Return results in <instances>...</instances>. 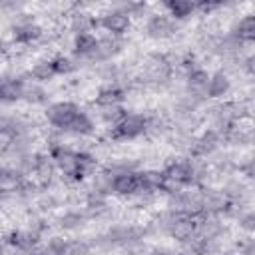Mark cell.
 <instances>
[{
	"label": "cell",
	"mask_w": 255,
	"mask_h": 255,
	"mask_svg": "<svg viewBox=\"0 0 255 255\" xmlns=\"http://www.w3.org/2000/svg\"><path fill=\"white\" fill-rule=\"evenodd\" d=\"M48 124L64 133L72 135H92L96 131L94 120L74 102H54L46 108Z\"/></svg>",
	"instance_id": "6da1fadb"
},
{
	"label": "cell",
	"mask_w": 255,
	"mask_h": 255,
	"mask_svg": "<svg viewBox=\"0 0 255 255\" xmlns=\"http://www.w3.org/2000/svg\"><path fill=\"white\" fill-rule=\"evenodd\" d=\"M48 155L52 157L56 169L62 173V177L70 183H80L92 171L96 169L98 161L88 151H74L70 147H64L62 143H52L48 149Z\"/></svg>",
	"instance_id": "7a4b0ae2"
},
{
	"label": "cell",
	"mask_w": 255,
	"mask_h": 255,
	"mask_svg": "<svg viewBox=\"0 0 255 255\" xmlns=\"http://www.w3.org/2000/svg\"><path fill=\"white\" fill-rule=\"evenodd\" d=\"M151 128V120L143 114H126L120 122H116L108 135L110 139L114 141H131V139H137L141 137L143 133H147V129Z\"/></svg>",
	"instance_id": "3957f363"
},
{
	"label": "cell",
	"mask_w": 255,
	"mask_h": 255,
	"mask_svg": "<svg viewBox=\"0 0 255 255\" xmlns=\"http://www.w3.org/2000/svg\"><path fill=\"white\" fill-rule=\"evenodd\" d=\"M106 179H108V191H112L114 195L135 197L137 193H141L139 173L135 169H124V171H118Z\"/></svg>",
	"instance_id": "277c9868"
},
{
	"label": "cell",
	"mask_w": 255,
	"mask_h": 255,
	"mask_svg": "<svg viewBox=\"0 0 255 255\" xmlns=\"http://www.w3.org/2000/svg\"><path fill=\"white\" fill-rule=\"evenodd\" d=\"M129 26H131V18L122 8H112V10L96 16V28H102L104 32H108V36L122 38L129 30Z\"/></svg>",
	"instance_id": "5b68a950"
},
{
	"label": "cell",
	"mask_w": 255,
	"mask_h": 255,
	"mask_svg": "<svg viewBox=\"0 0 255 255\" xmlns=\"http://www.w3.org/2000/svg\"><path fill=\"white\" fill-rule=\"evenodd\" d=\"M161 175H163V179H167V181L185 189V187L195 183L197 171H195V165L189 159H173L161 169Z\"/></svg>",
	"instance_id": "8992f818"
},
{
	"label": "cell",
	"mask_w": 255,
	"mask_h": 255,
	"mask_svg": "<svg viewBox=\"0 0 255 255\" xmlns=\"http://www.w3.org/2000/svg\"><path fill=\"white\" fill-rule=\"evenodd\" d=\"M177 30V22H173L165 12L161 14H151L145 22V34L153 40H165L171 38Z\"/></svg>",
	"instance_id": "52a82bcc"
},
{
	"label": "cell",
	"mask_w": 255,
	"mask_h": 255,
	"mask_svg": "<svg viewBox=\"0 0 255 255\" xmlns=\"http://www.w3.org/2000/svg\"><path fill=\"white\" fill-rule=\"evenodd\" d=\"M26 82L20 76H0V104H16L24 100Z\"/></svg>",
	"instance_id": "ba28073f"
},
{
	"label": "cell",
	"mask_w": 255,
	"mask_h": 255,
	"mask_svg": "<svg viewBox=\"0 0 255 255\" xmlns=\"http://www.w3.org/2000/svg\"><path fill=\"white\" fill-rule=\"evenodd\" d=\"M145 76L153 84H159V82L169 80V76H171V62L167 60V56H163V54H151L147 58V62H145Z\"/></svg>",
	"instance_id": "9c48e42d"
},
{
	"label": "cell",
	"mask_w": 255,
	"mask_h": 255,
	"mask_svg": "<svg viewBox=\"0 0 255 255\" xmlns=\"http://www.w3.org/2000/svg\"><path fill=\"white\" fill-rule=\"evenodd\" d=\"M72 52H74L76 58L92 62L96 52H98V36L94 32H78V34H74Z\"/></svg>",
	"instance_id": "30bf717a"
},
{
	"label": "cell",
	"mask_w": 255,
	"mask_h": 255,
	"mask_svg": "<svg viewBox=\"0 0 255 255\" xmlns=\"http://www.w3.org/2000/svg\"><path fill=\"white\" fill-rule=\"evenodd\" d=\"M221 139H223V135H221L217 129L209 128V129H205V131L193 141V149H191V153H193L195 157H205V155L213 153V151L219 147Z\"/></svg>",
	"instance_id": "8fae6325"
},
{
	"label": "cell",
	"mask_w": 255,
	"mask_h": 255,
	"mask_svg": "<svg viewBox=\"0 0 255 255\" xmlns=\"http://www.w3.org/2000/svg\"><path fill=\"white\" fill-rule=\"evenodd\" d=\"M6 243L26 255H30L36 247H38V233L34 231H24V229H16V231H10L6 235Z\"/></svg>",
	"instance_id": "7c38bea8"
},
{
	"label": "cell",
	"mask_w": 255,
	"mask_h": 255,
	"mask_svg": "<svg viewBox=\"0 0 255 255\" xmlns=\"http://www.w3.org/2000/svg\"><path fill=\"white\" fill-rule=\"evenodd\" d=\"M126 100V92L116 86V84H110V86H104L98 90L96 98H94V104L104 110V108H116V106H122V102Z\"/></svg>",
	"instance_id": "4fadbf2b"
},
{
	"label": "cell",
	"mask_w": 255,
	"mask_h": 255,
	"mask_svg": "<svg viewBox=\"0 0 255 255\" xmlns=\"http://www.w3.org/2000/svg\"><path fill=\"white\" fill-rule=\"evenodd\" d=\"M42 34H44L42 26H38L36 22H20L12 30V38L20 46H30V44L38 42L42 38Z\"/></svg>",
	"instance_id": "5bb4252c"
},
{
	"label": "cell",
	"mask_w": 255,
	"mask_h": 255,
	"mask_svg": "<svg viewBox=\"0 0 255 255\" xmlns=\"http://www.w3.org/2000/svg\"><path fill=\"white\" fill-rule=\"evenodd\" d=\"M165 14L173 20V22H179V20H185L189 18L191 14H195V2L191 0H167L161 4Z\"/></svg>",
	"instance_id": "9a60e30c"
},
{
	"label": "cell",
	"mask_w": 255,
	"mask_h": 255,
	"mask_svg": "<svg viewBox=\"0 0 255 255\" xmlns=\"http://www.w3.org/2000/svg\"><path fill=\"white\" fill-rule=\"evenodd\" d=\"M231 90V80L227 74L223 72H215V74H209V80H207V86H205V96L207 98H223L227 96V92Z\"/></svg>",
	"instance_id": "2e32d148"
},
{
	"label": "cell",
	"mask_w": 255,
	"mask_h": 255,
	"mask_svg": "<svg viewBox=\"0 0 255 255\" xmlns=\"http://www.w3.org/2000/svg\"><path fill=\"white\" fill-rule=\"evenodd\" d=\"M122 38H116V36H104V38H98V52L94 56L92 62H104V60H110L114 58L116 54L122 52Z\"/></svg>",
	"instance_id": "e0dca14e"
},
{
	"label": "cell",
	"mask_w": 255,
	"mask_h": 255,
	"mask_svg": "<svg viewBox=\"0 0 255 255\" xmlns=\"http://www.w3.org/2000/svg\"><path fill=\"white\" fill-rule=\"evenodd\" d=\"M231 38L239 44H251L255 40V16L253 14H245L233 28Z\"/></svg>",
	"instance_id": "ac0fdd59"
},
{
	"label": "cell",
	"mask_w": 255,
	"mask_h": 255,
	"mask_svg": "<svg viewBox=\"0 0 255 255\" xmlns=\"http://www.w3.org/2000/svg\"><path fill=\"white\" fill-rule=\"evenodd\" d=\"M30 76H32L36 82H48V80L56 78L50 60H40V62H36V64L32 66V70H30Z\"/></svg>",
	"instance_id": "d6986e66"
},
{
	"label": "cell",
	"mask_w": 255,
	"mask_h": 255,
	"mask_svg": "<svg viewBox=\"0 0 255 255\" xmlns=\"http://www.w3.org/2000/svg\"><path fill=\"white\" fill-rule=\"evenodd\" d=\"M66 243L68 241H64L60 237H54L52 241H48V245L36 247L30 255H66Z\"/></svg>",
	"instance_id": "ffe728a7"
},
{
	"label": "cell",
	"mask_w": 255,
	"mask_h": 255,
	"mask_svg": "<svg viewBox=\"0 0 255 255\" xmlns=\"http://www.w3.org/2000/svg\"><path fill=\"white\" fill-rule=\"evenodd\" d=\"M50 62H52V68H54L56 76H68L76 70L74 60L68 58V56H54V58H50Z\"/></svg>",
	"instance_id": "44dd1931"
},
{
	"label": "cell",
	"mask_w": 255,
	"mask_h": 255,
	"mask_svg": "<svg viewBox=\"0 0 255 255\" xmlns=\"http://www.w3.org/2000/svg\"><path fill=\"white\" fill-rule=\"evenodd\" d=\"M24 102H28V104H44L46 102V92L40 90L38 86H26Z\"/></svg>",
	"instance_id": "7402d4cb"
},
{
	"label": "cell",
	"mask_w": 255,
	"mask_h": 255,
	"mask_svg": "<svg viewBox=\"0 0 255 255\" xmlns=\"http://www.w3.org/2000/svg\"><path fill=\"white\" fill-rule=\"evenodd\" d=\"M82 221H84V217H82L80 213H68V215L62 217V227H66V229H74V227L82 225Z\"/></svg>",
	"instance_id": "603a6c76"
},
{
	"label": "cell",
	"mask_w": 255,
	"mask_h": 255,
	"mask_svg": "<svg viewBox=\"0 0 255 255\" xmlns=\"http://www.w3.org/2000/svg\"><path fill=\"white\" fill-rule=\"evenodd\" d=\"M241 223H243V227H245V229H249V231H251V229H253V213L249 211L245 217H241Z\"/></svg>",
	"instance_id": "cb8c5ba5"
},
{
	"label": "cell",
	"mask_w": 255,
	"mask_h": 255,
	"mask_svg": "<svg viewBox=\"0 0 255 255\" xmlns=\"http://www.w3.org/2000/svg\"><path fill=\"white\" fill-rule=\"evenodd\" d=\"M145 255H175V253H171V251H167V249H155V251H149V253H145Z\"/></svg>",
	"instance_id": "d4e9b609"
},
{
	"label": "cell",
	"mask_w": 255,
	"mask_h": 255,
	"mask_svg": "<svg viewBox=\"0 0 255 255\" xmlns=\"http://www.w3.org/2000/svg\"><path fill=\"white\" fill-rule=\"evenodd\" d=\"M0 255H4V243L0 241Z\"/></svg>",
	"instance_id": "484cf974"
}]
</instances>
